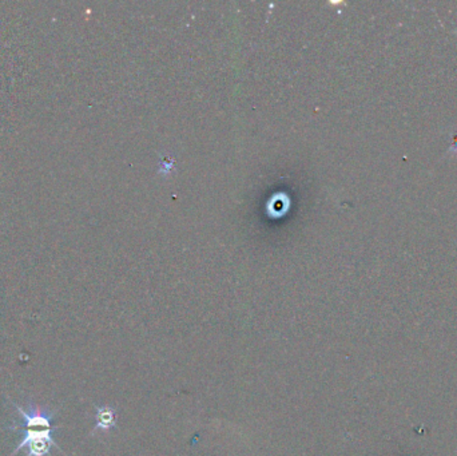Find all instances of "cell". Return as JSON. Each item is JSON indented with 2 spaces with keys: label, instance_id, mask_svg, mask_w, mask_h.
<instances>
[{
  "label": "cell",
  "instance_id": "cell-1",
  "mask_svg": "<svg viewBox=\"0 0 457 456\" xmlns=\"http://www.w3.org/2000/svg\"><path fill=\"white\" fill-rule=\"evenodd\" d=\"M12 404L16 408L18 413L22 416L24 423L18 424V425H7V427H4V430L54 432L58 428H61L58 425H53V419L56 415V411H50L47 408H39V407L33 405V403H28L27 408H23L16 403L12 402Z\"/></svg>",
  "mask_w": 457,
  "mask_h": 456
},
{
  "label": "cell",
  "instance_id": "cell-2",
  "mask_svg": "<svg viewBox=\"0 0 457 456\" xmlns=\"http://www.w3.org/2000/svg\"><path fill=\"white\" fill-rule=\"evenodd\" d=\"M22 440L15 447L10 456L16 455L19 451L24 450L26 456H47L53 447L58 450L59 445L55 442L54 432H33V431H23Z\"/></svg>",
  "mask_w": 457,
  "mask_h": 456
},
{
  "label": "cell",
  "instance_id": "cell-3",
  "mask_svg": "<svg viewBox=\"0 0 457 456\" xmlns=\"http://www.w3.org/2000/svg\"><path fill=\"white\" fill-rule=\"evenodd\" d=\"M114 422V415H112V411L107 408V407H102L99 408L98 413H97V430L98 428H102V430H106L109 428L110 425Z\"/></svg>",
  "mask_w": 457,
  "mask_h": 456
}]
</instances>
